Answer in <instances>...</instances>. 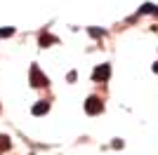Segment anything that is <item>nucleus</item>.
I'll return each mask as SVG.
<instances>
[{
	"label": "nucleus",
	"mask_w": 158,
	"mask_h": 155,
	"mask_svg": "<svg viewBox=\"0 0 158 155\" xmlns=\"http://www.w3.org/2000/svg\"><path fill=\"white\" fill-rule=\"evenodd\" d=\"M14 33V28H0V38H10Z\"/></svg>",
	"instance_id": "nucleus-9"
},
{
	"label": "nucleus",
	"mask_w": 158,
	"mask_h": 155,
	"mask_svg": "<svg viewBox=\"0 0 158 155\" xmlns=\"http://www.w3.org/2000/svg\"><path fill=\"white\" fill-rule=\"evenodd\" d=\"M87 33H90L92 38H102V35H104V31H102V28H87Z\"/></svg>",
	"instance_id": "nucleus-7"
},
{
	"label": "nucleus",
	"mask_w": 158,
	"mask_h": 155,
	"mask_svg": "<svg viewBox=\"0 0 158 155\" xmlns=\"http://www.w3.org/2000/svg\"><path fill=\"white\" fill-rule=\"evenodd\" d=\"M158 7L153 5V2H146V5H142V10H139V14H151V12H156Z\"/></svg>",
	"instance_id": "nucleus-6"
},
{
	"label": "nucleus",
	"mask_w": 158,
	"mask_h": 155,
	"mask_svg": "<svg viewBox=\"0 0 158 155\" xmlns=\"http://www.w3.org/2000/svg\"><path fill=\"white\" fill-rule=\"evenodd\" d=\"M31 85H35V87H45L47 85V78L38 71V66H31Z\"/></svg>",
	"instance_id": "nucleus-3"
},
{
	"label": "nucleus",
	"mask_w": 158,
	"mask_h": 155,
	"mask_svg": "<svg viewBox=\"0 0 158 155\" xmlns=\"http://www.w3.org/2000/svg\"><path fill=\"white\" fill-rule=\"evenodd\" d=\"M31 110H33V115H45L47 110H50V103H47V101H40V103H35Z\"/></svg>",
	"instance_id": "nucleus-4"
},
{
	"label": "nucleus",
	"mask_w": 158,
	"mask_h": 155,
	"mask_svg": "<svg viewBox=\"0 0 158 155\" xmlns=\"http://www.w3.org/2000/svg\"><path fill=\"white\" fill-rule=\"evenodd\" d=\"M153 73H158V61H156V64H153Z\"/></svg>",
	"instance_id": "nucleus-10"
},
{
	"label": "nucleus",
	"mask_w": 158,
	"mask_h": 155,
	"mask_svg": "<svg viewBox=\"0 0 158 155\" xmlns=\"http://www.w3.org/2000/svg\"><path fill=\"white\" fill-rule=\"evenodd\" d=\"M10 148V139L7 136H0V150H7Z\"/></svg>",
	"instance_id": "nucleus-8"
},
{
	"label": "nucleus",
	"mask_w": 158,
	"mask_h": 155,
	"mask_svg": "<svg viewBox=\"0 0 158 155\" xmlns=\"http://www.w3.org/2000/svg\"><path fill=\"white\" fill-rule=\"evenodd\" d=\"M102 110H104V103L99 101L97 97H90L85 101V113H87V115H99Z\"/></svg>",
	"instance_id": "nucleus-1"
},
{
	"label": "nucleus",
	"mask_w": 158,
	"mask_h": 155,
	"mask_svg": "<svg viewBox=\"0 0 158 155\" xmlns=\"http://www.w3.org/2000/svg\"><path fill=\"white\" fill-rule=\"evenodd\" d=\"M109 75H111V66H109V64L97 66V68H94V73H92V78L97 80V82H104V80H109Z\"/></svg>",
	"instance_id": "nucleus-2"
},
{
	"label": "nucleus",
	"mask_w": 158,
	"mask_h": 155,
	"mask_svg": "<svg viewBox=\"0 0 158 155\" xmlns=\"http://www.w3.org/2000/svg\"><path fill=\"white\" fill-rule=\"evenodd\" d=\"M54 42H57V38H54V35H40V45L43 47H50V45H54Z\"/></svg>",
	"instance_id": "nucleus-5"
}]
</instances>
